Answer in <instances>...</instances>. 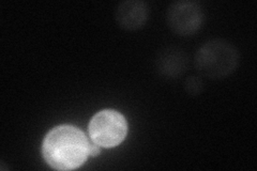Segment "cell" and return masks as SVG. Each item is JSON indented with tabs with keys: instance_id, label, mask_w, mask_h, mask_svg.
I'll return each mask as SVG.
<instances>
[{
	"instance_id": "1",
	"label": "cell",
	"mask_w": 257,
	"mask_h": 171,
	"mask_svg": "<svg viewBox=\"0 0 257 171\" xmlns=\"http://www.w3.org/2000/svg\"><path fill=\"white\" fill-rule=\"evenodd\" d=\"M89 142L83 131L72 125L55 127L42 144V155L48 166L56 170H72L87 160Z\"/></svg>"
},
{
	"instance_id": "2",
	"label": "cell",
	"mask_w": 257,
	"mask_h": 171,
	"mask_svg": "<svg viewBox=\"0 0 257 171\" xmlns=\"http://www.w3.org/2000/svg\"><path fill=\"white\" fill-rule=\"evenodd\" d=\"M239 53L236 47L224 40H212L205 43L195 55L196 71L207 78H225L237 69Z\"/></svg>"
},
{
	"instance_id": "3",
	"label": "cell",
	"mask_w": 257,
	"mask_h": 171,
	"mask_svg": "<svg viewBox=\"0 0 257 171\" xmlns=\"http://www.w3.org/2000/svg\"><path fill=\"white\" fill-rule=\"evenodd\" d=\"M127 133L124 117L116 110L105 109L96 113L89 123V135L94 143L114 148L121 143Z\"/></svg>"
},
{
	"instance_id": "4",
	"label": "cell",
	"mask_w": 257,
	"mask_h": 171,
	"mask_svg": "<svg viewBox=\"0 0 257 171\" xmlns=\"http://www.w3.org/2000/svg\"><path fill=\"white\" fill-rule=\"evenodd\" d=\"M166 21L174 34L191 36L202 27L204 12L196 2H176L168 8Z\"/></svg>"
},
{
	"instance_id": "5",
	"label": "cell",
	"mask_w": 257,
	"mask_h": 171,
	"mask_svg": "<svg viewBox=\"0 0 257 171\" xmlns=\"http://www.w3.org/2000/svg\"><path fill=\"white\" fill-rule=\"evenodd\" d=\"M149 18V6L141 0H127L119 4L115 19L118 25L125 30L142 28Z\"/></svg>"
},
{
	"instance_id": "6",
	"label": "cell",
	"mask_w": 257,
	"mask_h": 171,
	"mask_svg": "<svg viewBox=\"0 0 257 171\" xmlns=\"http://www.w3.org/2000/svg\"><path fill=\"white\" fill-rule=\"evenodd\" d=\"M187 60V56L183 52L172 48L161 54L157 61V67L162 75L176 77L186 71Z\"/></svg>"
},
{
	"instance_id": "7",
	"label": "cell",
	"mask_w": 257,
	"mask_h": 171,
	"mask_svg": "<svg viewBox=\"0 0 257 171\" xmlns=\"http://www.w3.org/2000/svg\"><path fill=\"white\" fill-rule=\"evenodd\" d=\"M203 89V83L199 78L192 76L186 83V90L191 94H198Z\"/></svg>"
},
{
	"instance_id": "8",
	"label": "cell",
	"mask_w": 257,
	"mask_h": 171,
	"mask_svg": "<svg viewBox=\"0 0 257 171\" xmlns=\"http://www.w3.org/2000/svg\"><path fill=\"white\" fill-rule=\"evenodd\" d=\"M88 154L90 156H98L100 154V148L96 143H89V146H88Z\"/></svg>"
}]
</instances>
